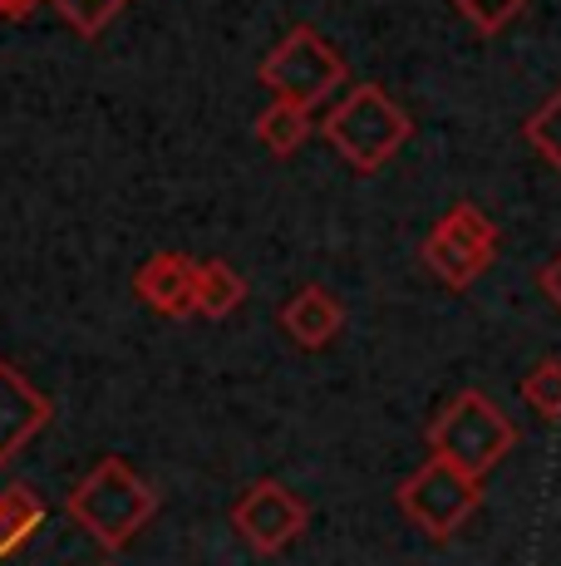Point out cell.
Segmentation results:
<instances>
[{"instance_id": "9", "label": "cell", "mask_w": 561, "mask_h": 566, "mask_svg": "<svg viewBox=\"0 0 561 566\" xmlns=\"http://www.w3.org/2000/svg\"><path fill=\"white\" fill-rule=\"evenodd\" d=\"M134 291H138V301H144L148 311L172 315V321H178V315L198 311V261H188L178 252L148 256L144 266H138V276H134Z\"/></svg>"}, {"instance_id": "14", "label": "cell", "mask_w": 561, "mask_h": 566, "mask_svg": "<svg viewBox=\"0 0 561 566\" xmlns=\"http://www.w3.org/2000/svg\"><path fill=\"white\" fill-rule=\"evenodd\" d=\"M522 399H527V409H532L537 419L561 423V360H542V365L527 369Z\"/></svg>"}, {"instance_id": "8", "label": "cell", "mask_w": 561, "mask_h": 566, "mask_svg": "<svg viewBox=\"0 0 561 566\" xmlns=\"http://www.w3.org/2000/svg\"><path fill=\"white\" fill-rule=\"evenodd\" d=\"M55 419L45 389H35L15 365L0 360V463H10L35 433H45V423Z\"/></svg>"}, {"instance_id": "12", "label": "cell", "mask_w": 561, "mask_h": 566, "mask_svg": "<svg viewBox=\"0 0 561 566\" xmlns=\"http://www.w3.org/2000/svg\"><path fill=\"white\" fill-rule=\"evenodd\" d=\"M246 301V281L226 261H198V311L222 321Z\"/></svg>"}, {"instance_id": "5", "label": "cell", "mask_w": 561, "mask_h": 566, "mask_svg": "<svg viewBox=\"0 0 561 566\" xmlns=\"http://www.w3.org/2000/svg\"><path fill=\"white\" fill-rule=\"evenodd\" d=\"M262 84L276 94V99L310 108V104L330 99V94L345 84V60L310 25H296L272 54H266Z\"/></svg>"}, {"instance_id": "18", "label": "cell", "mask_w": 561, "mask_h": 566, "mask_svg": "<svg viewBox=\"0 0 561 566\" xmlns=\"http://www.w3.org/2000/svg\"><path fill=\"white\" fill-rule=\"evenodd\" d=\"M542 291H547V301H552V306L561 311V252L542 266Z\"/></svg>"}, {"instance_id": "3", "label": "cell", "mask_w": 561, "mask_h": 566, "mask_svg": "<svg viewBox=\"0 0 561 566\" xmlns=\"http://www.w3.org/2000/svg\"><path fill=\"white\" fill-rule=\"evenodd\" d=\"M409 114L399 108L380 84H360L345 94V104L330 108L326 118V138L340 148L345 163H354L360 172L384 168L399 148L409 144Z\"/></svg>"}, {"instance_id": "13", "label": "cell", "mask_w": 561, "mask_h": 566, "mask_svg": "<svg viewBox=\"0 0 561 566\" xmlns=\"http://www.w3.org/2000/svg\"><path fill=\"white\" fill-rule=\"evenodd\" d=\"M306 134H310V108H296V104H286V99H276V104H266V114L256 118V138H262L272 154H296L300 144H306Z\"/></svg>"}, {"instance_id": "17", "label": "cell", "mask_w": 561, "mask_h": 566, "mask_svg": "<svg viewBox=\"0 0 561 566\" xmlns=\"http://www.w3.org/2000/svg\"><path fill=\"white\" fill-rule=\"evenodd\" d=\"M55 6L64 10V20H70L80 35H94V30H99L118 6H128V0H55Z\"/></svg>"}, {"instance_id": "4", "label": "cell", "mask_w": 561, "mask_h": 566, "mask_svg": "<svg viewBox=\"0 0 561 566\" xmlns=\"http://www.w3.org/2000/svg\"><path fill=\"white\" fill-rule=\"evenodd\" d=\"M394 497H399V513L414 522L424 537L448 542L463 522L478 513L483 483L468 473H458V468L444 463V459H428L424 468H414V473L399 483Z\"/></svg>"}, {"instance_id": "15", "label": "cell", "mask_w": 561, "mask_h": 566, "mask_svg": "<svg viewBox=\"0 0 561 566\" xmlns=\"http://www.w3.org/2000/svg\"><path fill=\"white\" fill-rule=\"evenodd\" d=\"M527 144H532L537 154H542L561 172V90L542 108H537L532 118H527Z\"/></svg>"}, {"instance_id": "1", "label": "cell", "mask_w": 561, "mask_h": 566, "mask_svg": "<svg viewBox=\"0 0 561 566\" xmlns=\"http://www.w3.org/2000/svg\"><path fill=\"white\" fill-rule=\"evenodd\" d=\"M64 513L80 522L104 552H118L154 522L158 497L124 459H99L80 478V488L64 497Z\"/></svg>"}, {"instance_id": "10", "label": "cell", "mask_w": 561, "mask_h": 566, "mask_svg": "<svg viewBox=\"0 0 561 566\" xmlns=\"http://www.w3.org/2000/svg\"><path fill=\"white\" fill-rule=\"evenodd\" d=\"M280 325H286V335L300 345V350H320V345H330L340 335L345 311H340V301L330 296L326 286H306V291H296V296L286 301Z\"/></svg>"}, {"instance_id": "6", "label": "cell", "mask_w": 561, "mask_h": 566, "mask_svg": "<svg viewBox=\"0 0 561 566\" xmlns=\"http://www.w3.org/2000/svg\"><path fill=\"white\" fill-rule=\"evenodd\" d=\"M498 256V227L488 222V212H478L473 202H458L444 222L428 232L424 242V261L434 266V276L444 286L463 291L483 276Z\"/></svg>"}, {"instance_id": "2", "label": "cell", "mask_w": 561, "mask_h": 566, "mask_svg": "<svg viewBox=\"0 0 561 566\" xmlns=\"http://www.w3.org/2000/svg\"><path fill=\"white\" fill-rule=\"evenodd\" d=\"M512 443H517L512 419H507L483 389L453 395L444 405V413L428 423V453L453 463L458 473L478 478V483L512 453Z\"/></svg>"}, {"instance_id": "7", "label": "cell", "mask_w": 561, "mask_h": 566, "mask_svg": "<svg viewBox=\"0 0 561 566\" xmlns=\"http://www.w3.org/2000/svg\"><path fill=\"white\" fill-rule=\"evenodd\" d=\"M306 522H310V507L300 503L286 483H276V478L252 483L242 497H236V507H232V527L242 532L246 547L262 552V557L286 552L290 542L306 532Z\"/></svg>"}, {"instance_id": "21", "label": "cell", "mask_w": 561, "mask_h": 566, "mask_svg": "<svg viewBox=\"0 0 561 566\" xmlns=\"http://www.w3.org/2000/svg\"><path fill=\"white\" fill-rule=\"evenodd\" d=\"M0 15H6V10H0Z\"/></svg>"}, {"instance_id": "20", "label": "cell", "mask_w": 561, "mask_h": 566, "mask_svg": "<svg viewBox=\"0 0 561 566\" xmlns=\"http://www.w3.org/2000/svg\"><path fill=\"white\" fill-rule=\"evenodd\" d=\"M104 566H114V562H104Z\"/></svg>"}, {"instance_id": "11", "label": "cell", "mask_w": 561, "mask_h": 566, "mask_svg": "<svg viewBox=\"0 0 561 566\" xmlns=\"http://www.w3.org/2000/svg\"><path fill=\"white\" fill-rule=\"evenodd\" d=\"M45 522V497L30 483H6L0 488V557L15 547H25Z\"/></svg>"}, {"instance_id": "19", "label": "cell", "mask_w": 561, "mask_h": 566, "mask_svg": "<svg viewBox=\"0 0 561 566\" xmlns=\"http://www.w3.org/2000/svg\"><path fill=\"white\" fill-rule=\"evenodd\" d=\"M40 0H0V10H6L10 20H20V15H30V10H35Z\"/></svg>"}, {"instance_id": "16", "label": "cell", "mask_w": 561, "mask_h": 566, "mask_svg": "<svg viewBox=\"0 0 561 566\" xmlns=\"http://www.w3.org/2000/svg\"><path fill=\"white\" fill-rule=\"evenodd\" d=\"M458 6V15L468 20L478 35H498L502 25H512L517 15L527 10V0H453Z\"/></svg>"}]
</instances>
